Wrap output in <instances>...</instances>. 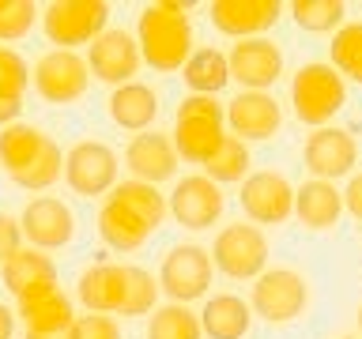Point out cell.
<instances>
[{"label":"cell","mask_w":362,"mask_h":339,"mask_svg":"<svg viewBox=\"0 0 362 339\" xmlns=\"http://www.w3.org/2000/svg\"><path fill=\"white\" fill-rule=\"evenodd\" d=\"M23 339H72V328H64V332H27Z\"/></svg>","instance_id":"42"},{"label":"cell","mask_w":362,"mask_h":339,"mask_svg":"<svg viewBox=\"0 0 362 339\" xmlns=\"http://www.w3.org/2000/svg\"><path fill=\"white\" fill-rule=\"evenodd\" d=\"M76 298L83 302L87 313H117L121 309V264H90L76 282Z\"/></svg>","instance_id":"23"},{"label":"cell","mask_w":362,"mask_h":339,"mask_svg":"<svg viewBox=\"0 0 362 339\" xmlns=\"http://www.w3.org/2000/svg\"><path fill=\"white\" fill-rule=\"evenodd\" d=\"M302 162L317 181H336L347 177L358 162V143L347 129H336V124H325V129H313L305 136L302 147Z\"/></svg>","instance_id":"14"},{"label":"cell","mask_w":362,"mask_h":339,"mask_svg":"<svg viewBox=\"0 0 362 339\" xmlns=\"http://www.w3.org/2000/svg\"><path fill=\"white\" fill-rule=\"evenodd\" d=\"M226 68L245 90H268L283 76V49L272 38L234 42V49L226 53Z\"/></svg>","instance_id":"17"},{"label":"cell","mask_w":362,"mask_h":339,"mask_svg":"<svg viewBox=\"0 0 362 339\" xmlns=\"http://www.w3.org/2000/svg\"><path fill=\"white\" fill-rule=\"evenodd\" d=\"M211 253L204 245H174L158 268V290L174 305H189L208 294L211 287Z\"/></svg>","instance_id":"8"},{"label":"cell","mask_w":362,"mask_h":339,"mask_svg":"<svg viewBox=\"0 0 362 339\" xmlns=\"http://www.w3.org/2000/svg\"><path fill=\"white\" fill-rule=\"evenodd\" d=\"M27 87H30V68H27V61L16 53V49H0V90L4 95H16V98H23L27 95Z\"/></svg>","instance_id":"36"},{"label":"cell","mask_w":362,"mask_h":339,"mask_svg":"<svg viewBox=\"0 0 362 339\" xmlns=\"http://www.w3.org/2000/svg\"><path fill=\"white\" fill-rule=\"evenodd\" d=\"M19 321L27 332H64V328L76 324V309L64 290H53L42 294V298L19 302Z\"/></svg>","instance_id":"26"},{"label":"cell","mask_w":362,"mask_h":339,"mask_svg":"<svg viewBox=\"0 0 362 339\" xmlns=\"http://www.w3.org/2000/svg\"><path fill=\"white\" fill-rule=\"evenodd\" d=\"M249 166H253V158H249V147L242 140H234V136H226V140L215 147V155L204 162V177H211L215 185H242L249 177Z\"/></svg>","instance_id":"30"},{"label":"cell","mask_w":362,"mask_h":339,"mask_svg":"<svg viewBox=\"0 0 362 339\" xmlns=\"http://www.w3.org/2000/svg\"><path fill=\"white\" fill-rule=\"evenodd\" d=\"M0 275H4V287L11 290L16 302H30L42 298V294L61 290V275H57V264L42 249L23 245L19 253H11L4 264H0Z\"/></svg>","instance_id":"18"},{"label":"cell","mask_w":362,"mask_h":339,"mask_svg":"<svg viewBox=\"0 0 362 339\" xmlns=\"http://www.w3.org/2000/svg\"><path fill=\"white\" fill-rule=\"evenodd\" d=\"M339 196H344V211H351L362 222V174H351L347 189L339 192Z\"/></svg>","instance_id":"39"},{"label":"cell","mask_w":362,"mask_h":339,"mask_svg":"<svg viewBox=\"0 0 362 339\" xmlns=\"http://www.w3.org/2000/svg\"><path fill=\"white\" fill-rule=\"evenodd\" d=\"M72 339H121V324L106 313H87V316H76Z\"/></svg>","instance_id":"37"},{"label":"cell","mask_w":362,"mask_h":339,"mask_svg":"<svg viewBox=\"0 0 362 339\" xmlns=\"http://www.w3.org/2000/svg\"><path fill=\"white\" fill-rule=\"evenodd\" d=\"M19 230L30 249L53 253V249L72 245L76 237V215L61 196H34L19 215Z\"/></svg>","instance_id":"13"},{"label":"cell","mask_w":362,"mask_h":339,"mask_svg":"<svg viewBox=\"0 0 362 339\" xmlns=\"http://www.w3.org/2000/svg\"><path fill=\"white\" fill-rule=\"evenodd\" d=\"M98 237L113 249V253H136V249L147 245L151 230H147L136 215L124 211L121 203H113L106 196V200H102V208H98Z\"/></svg>","instance_id":"24"},{"label":"cell","mask_w":362,"mask_h":339,"mask_svg":"<svg viewBox=\"0 0 362 339\" xmlns=\"http://www.w3.org/2000/svg\"><path fill=\"white\" fill-rule=\"evenodd\" d=\"M124 170L132 174V181H144V185H163L177 174V151L170 143V136L163 132H140L132 136L129 147H124Z\"/></svg>","instance_id":"19"},{"label":"cell","mask_w":362,"mask_h":339,"mask_svg":"<svg viewBox=\"0 0 362 339\" xmlns=\"http://www.w3.org/2000/svg\"><path fill=\"white\" fill-rule=\"evenodd\" d=\"M174 151L177 158L185 162H197L204 166L208 158L215 155V147L226 140V113H223V102L219 98H208V95H189L181 98V106L174 113Z\"/></svg>","instance_id":"2"},{"label":"cell","mask_w":362,"mask_h":339,"mask_svg":"<svg viewBox=\"0 0 362 339\" xmlns=\"http://www.w3.org/2000/svg\"><path fill=\"white\" fill-rule=\"evenodd\" d=\"M42 143H45V132L27 124V121H16V124H8V129H0V166L8 170V177L19 174V170L42 151Z\"/></svg>","instance_id":"29"},{"label":"cell","mask_w":362,"mask_h":339,"mask_svg":"<svg viewBox=\"0 0 362 339\" xmlns=\"http://www.w3.org/2000/svg\"><path fill=\"white\" fill-rule=\"evenodd\" d=\"M61 177H64V155H61V147H57L49 136H45L42 151L34 155L19 174H11V181H16L19 189H27V192H45V189H53Z\"/></svg>","instance_id":"31"},{"label":"cell","mask_w":362,"mask_h":339,"mask_svg":"<svg viewBox=\"0 0 362 339\" xmlns=\"http://www.w3.org/2000/svg\"><path fill=\"white\" fill-rule=\"evenodd\" d=\"M339 339H362V335H339Z\"/></svg>","instance_id":"44"},{"label":"cell","mask_w":362,"mask_h":339,"mask_svg":"<svg viewBox=\"0 0 362 339\" xmlns=\"http://www.w3.org/2000/svg\"><path fill=\"white\" fill-rule=\"evenodd\" d=\"M19 249H23L19 219H16V215H8V211H0V264H4L11 253H19Z\"/></svg>","instance_id":"38"},{"label":"cell","mask_w":362,"mask_h":339,"mask_svg":"<svg viewBox=\"0 0 362 339\" xmlns=\"http://www.w3.org/2000/svg\"><path fill=\"white\" fill-rule=\"evenodd\" d=\"M106 109H110V121L117 124V129L140 136V132H151V124L158 117V95H155V87L132 79V83H124V87H113Z\"/></svg>","instance_id":"20"},{"label":"cell","mask_w":362,"mask_h":339,"mask_svg":"<svg viewBox=\"0 0 362 339\" xmlns=\"http://www.w3.org/2000/svg\"><path fill=\"white\" fill-rule=\"evenodd\" d=\"M0 49H4V45H0Z\"/></svg>","instance_id":"45"},{"label":"cell","mask_w":362,"mask_h":339,"mask_svg":"<svg viewBox=\"0 0 362 339\" xmlns=\"http://www.w3.org/2000/svg\"><path fill=\"white\" fill-rule=\"evenodd\" d=\"M211 268L223 271L226 279H257L268 268V237L253 222H230L215 234Z\"/></svg>","instance_id":"6"},{"label":"cell","mask_w":362,"mask_h":339,"mask_svg":"<svg viewBox=\"0 0 362 339\" xmlns=\"http://www.w3.org/2000/svg\"><path fill=\"white\" fill-rule=\"evenodd\" d=\"M291 106H294V117H298L302 124L325 129V124L347 106L344 76H339L332 64H325V61L302 64L298 72H294V79H291Z\"/></svg>","instance_id":"3"},{"label":"cell","mask_w":362,"mask_h":339,"mask_svg":"<svg viewBox=\"0 0 362 339\" xmlns=\"http://www.w3.org/2000/svg\"><path fill=\"white\" fill-rule=\"evenodd\" d=\"M136 45H140L144 64L155 72H181V64L192 53V23H189V4L177 0H158L147 4L136 19Z\"/></svg>","instance_id":"1"},{"label":"cell","mask_w":362,"mask_h":339,"mask_svg":"<svg viewBox=\"0 0 362 339\" xmlns=\"http://www.w3.org/2000/svg\"><path fill=\"white\" fill-rule=\"evenodd\" d=\"M38 19L45 38L57 49L76 53V45H90L110 27V4H102V0H53Z\"/></svg>","instance_id":"5"},{"label":"cell","mask_w":362,"mask_h":339,"mask_svg":"<svg viewBox=\"0 0 362 339\" xmlns=\"http://www.w3.org/2000/svg\"><path fill=\"white\" fill-rule=\"evenodd\" d=\"M294 215H298V222L305 230H332L339 222V215H344V196H339V189L332 181H302L298 189H294Z\"/></svg>","instance_id":"21"},{"label":"cell","mask_w":362,"mask_h":339,"mask_svg":"<svg viewBox=\"0 0 362 339\" xmlns=\"http://www.w3.org/2000/svg\"><path fill=\"white\" fill-rule=\"evenodd\" d=\"M242 211L253 226H279L294 215V185L279 170H257L242 181Z\"/></svg>","instance_id":"12"},{"label":"cell","mask_w":362,"mask_h":339,"mask_svg":"<svg viewBox=\"0 0 362 339\" xmlns=\"http://www.w3.org/2000/svg\"><path fill=\"white\" fill-rule=\"evenodd\" d=\"M110 200L121 203L129 215H136V219H140L151 234L163 226V219L170 215L163 192H158L155 185H144V181H132V177H129V181H117V185H113V192H110Z\"/></svg>","instance_id":"27"},{"label":"cell","mask_w":362,"mask_h":339,"mask_svg":"<svg viewBox=\"0 0 362 339\" xmlns=\"http://www.w3.org/2000/svg\"><path fill=\"white\" fill-rule=\"evenodd\" d=\"M19 113H23V98H16V95H4V90H0V129L16 124V121H19Z\"/></svg>","instance_id":"40"},{"label":"cell","mask_w":362,"mask_h":339,"mask_svg":"<svg viewBox=\"0 0 362 339\" xmlns=\"http://www.w3.org/2000/svg\"><path fill=\"white\" fill-rule=\"evenodd\" d=\"M211 27L219 34L245 42V38H264L279 23L283 4L279 0H211Z\"/></svg>","instance_id":"16"},{"label":"cell","mask_w":362,"mask_h":339,"mask_svg":"<svg viewBox=\"0 0 362 339\" xmlns=\"http://www.w3.org/2000/svg\"><path fill=\"white\" fill-rule=\"evenodd\" d=\"M197 321L208 339H245L253 328V309L238 294H211L197 313Z\"/></svg>","instance_id":"22"},{"label":"cell","mask_w":362,"mask_h":339,"mask_svg":"<svg viewBox=\"0 0 362 339\" xmlns=\"http://www.w3.org/2000/svg\"><path fill=\"white\" fill-rule=\"evenodd\" d=\"M34 90L53 102V106H68V102H79L90 87V72H87V61L72 49H49L38 56L34 64Z\"/></svg>","instance_id":"9"},{"label":"cell","mask_w":362,"mask_h":339,"mask_svg":"<svg viewBox=\"0 0 362 339\" xmlns=\"http://www.w3.org/2000/svg\"><path fill=\"white\" fill-rule=\"evenodd\" d=\"M223 113H226V129H230V136L242 140V143L272 140V136L279 132V124H283V109L268 90H242L238 98L226 102Z\"/></svg>","instance_id":"15"},{"label":"cell","mask_w":362,"mask_h":339,"mask_svg":"<svg viewBox=\"0 0 362 339\" xmlns=\"http://www.w3.org/2000/svg\"><path fill=\"white\" fill-rule=\"evenodd\" d=\"M16 335V313L8 305H0V339H11Z\"/></svg>","instance_id":"41"},{"label":"cell","mask_w":362,"mask_h":339,"mask_svg":"<svg viewBox=\"0 0 362 339\" xmlns=\"http://www.w3.org/2000/svg\"><path fill=\"white\" fill-rule=\"evenodd\" d=\"M87 72L98 79V83H110V87H124L132 83L136 72H140L144 56H140V45L129 30L121 27H106L95 42L87 45Z\"/></svg>","instance_id":"10"},{"label":"cell","mask_w":362,"mask_h":339,"mask_svg":"<svg viewBox=\"0 0 362 339\" xmlns=\"http://www.w3.org/2000/svg\"><path fill=\"white\" fill-rule=\"evenodd\" d=\"M166 211L174 215L177 226H185V230H211L226 211V192L204 174L181 177L174 185V192L166 196Z\"/></svg>","instance_id":"11"},{"label":"cell","mask_w":362,"mask_h":339,"mask_svg":"<svg viewBox=\"0 0 362 339\" xmlns=\"http://www.w3.org/2000/svg\"><path fill=\"white\" fill-rule=\"evenodd\" d=\"M147 339H204L200 321L189 305H155L151 321H147Z\"/></svg>","instance_id":"32"},{"label":"cell","mask_w":362,"mask_h":339,"mask_svg":"<svg viewBox=\"0 0 362 339\" xmlns=\"http://www.w3.org/2000/svg\"><path fill=\"white\" fill-rule=\"evenodd\" d=\"M158 279H151V271L140 264H121V309L117 316H147L155 313L158 302Z\"/></svg>","instance_id":"28"},{"label":"cell","mask_w":362,"mask_h":339,"mask_svg":"<svg viewBox=\"0 0 362 339\" xmlns=\"http://www.w3.org/2000/svg\"><path fill=\"white\" fill-rule=\"evenodd\" d=\"M121 181V158L102 140H79L64 151V185L76 196H106Z\"/></svg>","instance_id":"7"},{"label":"cell","mask_w":362,"mask_h":339,"mask_svg":"<svg viewBox=\"0 0 362 339\" xmlns=\"http://www.w3.org/2000/svg\"><path fill=\"white\" fill-rule=\"evenodd\" d=\"M38 23L34 0H0V42H23Z\"/></svg>","instance_id":"35"},{"label":"cell","mask_w":362,"mask_h":339,"mask_svg":"<svg viewBox=\"0 0 362 339\" xmlns=\"http://www.w3.org/2000/svg\"><path fill=\"white\" fill-rule=\"evenodd\" d=\"M358 332H362V305H358Z\"/></svg>","instance_id":"43"},{"label":"cell","mask_w":362,"mask_h":339,"mask_svg":"<svg viewBox=\"0 0 362 339\" xmlns=\"http://www.w3.org/2000/svg\"><path fill=\"white\" fill-rule=\"evenodd\" d=\"M181 79H185L189 95H208V98H215L226 83H230L226 53L211 49V45H204V49H192L189 61L181 64Z\"/></svg>","instance_id":"25"},{"label":"cell","mask_w":362,"mask_h":339,"mask_svg":"<svg viewBox=\"0 0 362 339\" xmlns=\"http://www.w3.org/2000/svg\"><path fill=\"white\" fill-rule=\"evenodd\" d=\"M344 16H347L344 0H294L291 4V19L305 34H328V30L336 34L344 27Z\"/></svg>","instance_id":"33"},{"label":"cell","mask_w":362,"mask_h":339,"mask_svg":"<svg viewBox=\"0 0 362 339\" xmlns=\"http://www.w3.org/2000/svg\"><path fill=\"white\" fill-rule=\"evenodd\" d=\"M328 53H332V64L339 76L355 79V83H362V23H344L336 34H332V45H328Z\"/></svg>","instance_id":"34"},{"label":"cell","mask_w":362,"mask_h":339,"mask_svg":"<svg viewBox=\"0 0 362 339\" xmlns=\"http://www.w3.org/2000/svg\"><path fill=\"white\" fill-rule=\"evenodd\" d=\"M310 305V282H305L302 271L294 268H264L253 279V290H249V309L253 316L268 324H291L298 321Z\"/></svg>","instance_id":"4"}]
</instances>
